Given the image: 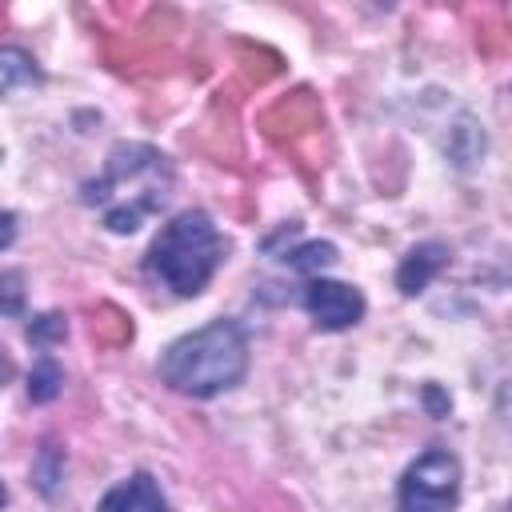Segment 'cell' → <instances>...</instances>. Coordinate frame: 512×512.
I'll return each mask as SVG.
<instances>
[{"mask_svg": "<svg viewBox=\"0 0 512 512\" xmlns=\"http://www.w3.org/2000/svg\"><path fill=\"white\" fill-rule=\"evenodd\" d=\"M428 400H432V408H436V412H444V408H448V400H444L436 388H428Z\"/></svg>", "mask_w": 512, "mask_h": 512, "instance_id": "cell-15", "label": "cell"}, {"mask_svg": "<svg viewBox=\"0 0 512 512\" xmlns=\"http://www.w3.org/2000/svg\"><path fill=\"white\" fill-rule=\"evenodd\" d=\"M96 512H172V508H168L160 484L148 472H132L100 496Z\"/></svg>", "mask_w": 512, "mask_h": 512, "instance_id": "cell-6", "label": "cell"}, {"mask_svg": "<svg viewBox=\"0 0 512 512\" xmlns=\"http://www.w3.org/2000/svg\"><path fill=\"white\" fill-rule=\"evenodd\" d=\"M28 80H36L32 56L20 48H0V96L12 92L16 84H28Z\"/></svg>", "mask_w": 512, "mask_h": 512, "instance_id": "cell-10", "label": "cell"}, {"mask_svg": "<svg viewBox=\"0 0 512 512\" xmlns=\"http://www.w3.org/2000/svg\"><path fill=\"white\" fill-rule=\"evenodd\" d=\"M64 388V368L52 360V356H40L28 372V400L32 404H52Z\"/></svg>", "mask_w": 512, "mask_h": 512, "instance_id": "cell-8", "label": "cell"}, {"mask_svg": "<svg viewBox=\"0 0 512 512\" xmlns=\"http://www.w3.org/2000/svg\"><path fill=\"white\" fill-rule=\"evenodd\" d=\"M304 308L320 332H344L364 320V296L360 288L328 276H312L304 284Z\"/></svg>", "mask_w": 512, "mask_h": 512, "instance_id": "cell-5", "label": "cell"}, {"mask_svg": "<svg viewBox=\"0 0 512 512\" xmlns=\"http://www.w3.org/2000/svg\"><path fill=\"white\" fill-rule=\"evenodd\" d=\"M448 244L444 240H424V244H416V248H408V256L400 260V268H396V288H400V296H420L432 280H436V272L448 264Z\"/></svg>", "mask_w": 512, "mask_h": 512, "instance_id": "cell-7", "label": "cell"}, {"mask_svg": "<svg viewBox=\"0 0 512 512\" xmlns=\"http://www.w3.org/2000/svg\"><path fill=\"white\" fill-rule=\"evenodd\" d=\"M0 312L24 316V272H16V268L0 272Z\"/></svg>", "mask_w": 512, "mask_h": 512, "instance_id": "cell-13", "label": "cell"}, {"mask_svg": "<svg viewBox=\"0 0 512 512\" xmlns=\"http://www.w3.org/2000/svg\"><path fill=\"white\" fill-rule=\"evenodd\" d=\"M224 260V240H220V228L212 224L208 212L200 208H188L180 216H172L152 248H148V272L156 280H164L176 296H200L204 284L212 280V272L220 268Z\"/></svg>", "mask_w": 512, "mask_h": 512, "instance_id": "cell-2", "label": "cell"}, {"mask_svg": "<svg viewBox=\"0 0 512 512\" xmlns=\"http://www.w3.org/2000/svg\"><path fill=\"white\" fill-rule=\"evenodd\" d=\"M16 240V212H0V248Z\"/></svg>", "mask_w": 512, "mask_h": 512, "instance_id": "cell-14", "label": "cell"}, {"mask_svg": "<svg viewBox=\"0 0 512 512\" xmlns=\"http://www.w3.org/2000/svg\"><path fill=\"white\" fill-rule=\"evenodd\" d=\"M68 336V316H60V312H44V316H36L32 324H28V340L36 344V348H52V344H60Z\"/></svg>", "mask_w": 512, "mask_h": 512, "instance_id": "cell-12", "label": "cell"}, {"mask_svg": "<svg viewBox=\"0 0 512 512\" xmlns=\"http://www.w3.org/2000/svg\"><path fill=\"white\" fill-rule=\"evenodd\" d=\"M284 264H288V268H296V272H320V268L336 264V244H328V240L300 244V248L284 252Z\"/></svg>", "mask_w": 512, "mask_h": 512, "instance_id": "cell-9", "label": "cell"}, {"mask_svg": "<svg viewBox=\"0 0 512 512\" xmlns=\"http://www.w3.org/2000/svg\"><path fill=\"white\" fill-rule=\"evenodd\" d=\"M4 504H8V488L0 484V508H4Z\"/></svg>", "mask_w": 512, "mask_h": 512, "instance_id": "cell-16", "label": "cell"}, {"mask_svg": "<svg viewBox=\"0 0 512 512\" xmlns=\"http://www.w3.org/2000/svg\"><path fill=\"white\" fill-rule=\"evenodd\" d=\"M244 372H248V336L236 320H212L172 340L160 356V380L192 400H212L236 388Z\"/></svg>", "mask_w": 512, "mask_h": 512, "instance_id": "cell-1", "label": "cell"}, {"mask_svg": "<svg viewBox=\"0 0 512 512\" xmlns=\"http://www.w3.org/2000/svg\"><path fill=\"white\" fill-rule=\"evenodd\" d=\"M168 184L172 168L164 152H156L152 144H116L104 160V176L84 184V204L104 208L120 188H136V200L148 212H160V204L168 200Z\"/></svg>", "mask_w": 512, "mask_h": 512, "instance_id": "cell-3", "label": "cell"}, {"mask_svg": "<svg viewBox=\"0 0 512 512\" xmlns=\"http://www.w3.org/2000/svg\"><path fill=\"white\" fill-rule=\"evenodd\" d=\"M60 476H64V448L44 444L40 456H36V464H32V480H36V488H40L44 496H52Z\"/></svg>", "mask_w": 512, "mask_h": 512, "instance_id": "cell-11", "label": "cell"}, {"mask_svg": "<svg viewBox=\"0 0 512 512\" xmlns=\"http://www.w3.org/2000/svg\"><path fill=\"white\" fill-rule=\"evenodd\" d=\"M460 500V460L448 448H424L400 476L396 512H452Z\"/></svg>", "mask_w": 512, "mask_h": 512, "instance_id": "cell-4", "label": "cell"}]
</instances>
